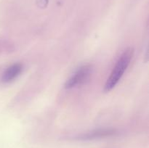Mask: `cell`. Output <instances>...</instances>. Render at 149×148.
Wrapping results in <instances>:
<instances>
[{"label":"cell","mask_w":149,"mask_h":148,"mask_svg":"<svg viewBox=\"0 0 149 148\" xmlns=\"http://www.w3.org/2000/svg\"><path fill=\"white\" fill-rule=\"evenodd\" d=\"M134 50L132 48H127L125 49L122 55L119 56L105 84L103 91L105 92H109L111 91L118 84L121 78L124 75V73L129 67L131 60L133 57Z\"/></svg>","instance_id":"6da1fadb"},{"label":"cell","mask_w":149,"mask_h":148,"mask_svg":"<svg viewBox=\"0 0 149 148\" xmlns=\"http://www.w3.org/2000/svg\"><path fill=\"white\" fill-rule=\"evenodd\" d=\"M93 73V67L90 65H83L76 71L65 82L64 87L66 89L77 88L87 84Z\"/></svg>","instance_id":"7a4b0ae2"},{"label":"cell","mask_w":149,"mask_h":148,"mask_svg":"<svg viewBox=\"0 0 149 148\" xmlns=\"http://www.w3.org/2000/svg\"><path fill=\"white\" fill-rule=\"evenodd\" d=\"M23 70V65L20 62H16L9 66L1 77V81L3 84H9L14 80H15L20 74L22 73Z\"/></svg>","instance_id":"3957f363"},{"label":"cell","mask_w":149,"mask_h":148,"mask_svg":"<svg viewBox=\"0 0 149 148\" xmlns=\"http://www.w3.org/2000/svg\"><path fill=\"white\" fill-rule=\"evenodd\" d=\"M116 133V130L113 129H98L92 131L87 132L79 136V139L90 140V139H98V138L110 136Z\"/></svg>","instance_id":"277c9868"},{"label":"cell","mask_w":149,"mask_h":148,"mask_svg":"<svg viewBox=\"0 0 149 148\" xmlns=\"http://www.w3.org/2000/svg\"><path fill=\"white\" fill-rule=\"evenodd\" d=\"M49 0H36V4L39 9L45 10L47 7Z\"/></svg>","instance_id":"5b68a950"}]
</instances>
